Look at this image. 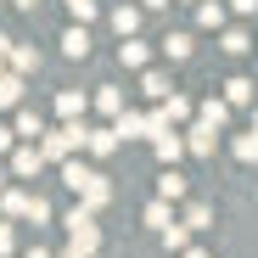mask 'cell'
<instances>
[{
	"mask_svg": "<svg viewBox=\"0 0 258 258\" xmlns=\"http://www.w3.org/2000/svg\"><path fill=\"white\" fill-rule=\"evenodd\" d=\"M51 157H45V146L39 141H23V146H12V180H28V174H39Z\"/></svg>",
	"mask_w": 258,
	"mask_h": 258,
	"instance_id": "cell-3",
	"label": "cell"
},
{
	"mask_svg": "<svg viewBox=\"0 0 258 258\" xmlns=\"http://www.w3.org/2000/svg\"><path fill=\"white\" fill-rule=\"evenodd\" d=\"M180 258H208V252H202V247H185V252H180Z\"/></svg>",
	"mask_w": 258,
	"mask_h": 258,
	"instance_id": "cell-38",
	"label": "cell"
},
{
	"mask_svg": "<svg viewBox=\"0 0 258 258\" xmlns=\"http://www.w3.org/2000/svg\"><path fill=\"white\" fill-rule=\"evenodd\" d=\"M185 225H191V230H208V225H213V208H208V202H185Z\"/></svg>",
	"mask_w": 258,
	"mask_h": 258,
	"instance_id": "cell-29",
	"label": "cell"
},
{
	"mask_svg": "<svg viewBox=\"0 0 258 258\" xmlns=\"http://www.w3.org/2000/svg\"><path fill=\"white\" fill-rule=\"evenodd\" d=\"M6 62H12V56H6V51H0V73H6Z\"/></svg>",
	"mask_w": 258,
	"mask_h": 258,
	"instance_id": "cell-41",
	"label": "cell"
},
{
	"mask_svg": "<svg viewBox=\"0 0 258 258\" xmlns=\"http://www.w3.org/2000/svg\"><path fill=\"white\" fill-rule=\"evenodd\" d=\"M252 129H258V107H252Z\"/></svg>",
	"mask_w": 258,
	"mask_h": 258,
	"instance_id": "cell-42",
	"label": "cell"
},
{
	"mask_svg": "<svg viewBox=\"0 0 258 258\" xmlns=\"http://www.w3.org/2000/svg\"><path fill=\"white\" fill-rule=\"evenodd\" d=\"M62 51H68L73 62H84V56H90V34H84V23H73V28L62 34Z\"/></svg>",
	"mask_w": 258,
	"mask_h": 258,
	"instance_id": "cell-12",
	"label": "cell"
},
{
	"mask_svg": "<svg viewBox=\"0 0 258 258\" xmlns=\"http://www.w3.org/2000/svg\"><path fill=\"white\" fill-rule=\"evenodd\" d=\"M118 141H123L118 129H90V146H84V152H90V157H112V152H118Z\"/></svg>",
	"mask_w": 258,
	"mask_h": 258,
	"instance_id": "cell-15",
	"label": "cell"
},
{
	"mask_svg": "<svg viewBox=\"0 0 258 258\" xmlns=\"http://www.w3.org/2000/svg\"><path fill=\"white\" fill-rule=\"evenodd\" d=\"M12 6H17V12H34V6H39V0H12Z\"/></svg>",
	"mask_w": 258,
	"mask_h": 258,
	"instance_id": "cell-36",
	"label": "cell"
},
{
	"mask_svg": "<svg viewBox=\"0 0 258 258\" xmlns=\"http://www.w3.org/2000/svg\"><path fill=\"white\" fill-rule=\"evenodd\" d=\"M112 129H118L123 141H135V135H152V112H118V118H112Z\"/></svg>",
	"mask_w": 258,
	"mask_h": 258,
	"instance_id": "cell-7",
	"label": "cell"
},
{
	"mask_svg": "<svg viewBox=\"0 0 258 258\" xmlns=\"http://www.w3.org/2000/svg\"><path fill=\"white\" fill-rule=\"evenodd\" d=\"M141 6H152V12H163V6H168V0H141Z\"/></svg>",
	"mask_w": 258,
	"mask_h": 258,
	"instance_id": "cell-39",
	"label": "cell"
},
{
	"mask_svg": "<svg viewBox=\"0 0 258 258\" xmlns=\"http://www.w3.org/2000/svg\"><path fill=\"white\" fill-rule=\"evenodd\" d=\"M96 112H107V118L123 112V90H118V84H101V90H96Z\"/></svg>",
	"mask_w": 258,
	"mask_h": 258,
	"instance_id": "cell-18",
	"label": "cell"
},
{
	"mask_svg": "<svg viewBox=\"0 0 258 258\" xmlns=\"http://www.w3.org/2000/svg\"><path fill=\"white\" fill-rule=\"evenodd\" d=\"M163 247H168V252H185V247H191V225H185V219H174V225L163 230Z\"/></svg>",
	"mask_w": 258,
	"mask_h": 258,
	"instance_id": "cell-21",
	"label": "cell"
},
{
	"mask_svg": "<svg viewBox=\"0 0 258 258\" xmlns=\"http://www.w3.org/2000/svg\"><path fill=\"white\" fill-rule=\"evenodd\" d=\"M152 152H157V163H180L191 146H185V129H163V135L152 141Z\"/></svg>",
	"mask_w": 258,
	"mask_h": 258,
	"instance_id": "cell-4",
	"label": "cell"
},
{
	"mask_svg": "<svg viewBox=\"0 0 258 258\" xmlns=\"http://www.w3.org/2000/svg\"><path fill=\"white\" fill-rule=\"evenodd\" d=\"M56 258H90V252H84V247H68V252H56Z\"/></svg>",
	"mask_w": 258,
	"mask_h": 258,
	"instance_id": "cell-35",
	"label": "cell"
},
{
	"mask_svg": "<svg viewBox=\"0 0 258 258\" xmlns=\"http://www.w3.org/2000/svg\"><path fill=\"white\" fill-rule=\"evenodd\" d=\"M12 247H17V236H12V225H0V258H12Z\"/></svg>",
	"mask_w": 258,
	"mask_h": 258,
	"instance_id": "cell-32",
	"label": "cell"
},
{
	"mask_svg": "<svg viewBox=\"0 0 258 258\" xmlns=\"http://www.w3.org/2000/svg\"><path fill=\"white\" fill-rule=\"evenodd\" d=\"M12 129H17V141H39V135H45V118H39L34 107H17V123Z\"/></svg>",
	"mask_w": 258,
	"mask_h": 258,
	"instance_id": "cell-9",
	"label": "cell"
},
{
	"mask_svg": "<svg viewBox=\"0 0 258 258\" xmlns=\"http://www.w3.org/2000/svg\"><path fill=\"white\" fill-rule=\"evenodd\" d=\"M6 180H12V168H0V191H6Z\"/></svg>",
	"mask_w": 258,
	"mask_h": 258,
	"instance_id": "cell-40",
	"label": "cell"
},
{
	"mask_svg": "<svg viewBox=\"0 0 258 258\" xmlns=\"http://www.w3.org/2000/svg\"><path fill=\"white\" fill-rule=\"evenodd\" d=\"M23 258H51V252H45V247H28V252H23Z\"/></svg>",
	"mask_w": 258,
	"mask_h": 258,
	"instance_id": "cell-37",
	"label": "cell"
},
{
	"mask_svg": "<svg viewBox=\"0 0 258 258\" xmlns=\"http://www.w3.org/2000/svg\"><path fill=\"white\" fill-rule=\"evenodd\" d=\"M141 90H146V96H152V101H163V96H168V90H174V84H168V79H163V73H157V68H141Z\"/></svg>",
	"mask_w": 258,
	"mask_h": 258,
	"instance_id": "cell-19",
	"label": "cell"
},
{
	"mask_svg": "<svg viewBox=\"0 0 258 258\" xmlns=\"http://www.w3.org/2000/svg\"><path fill=\"white\" fill-rule=\"evenodd\" d=\"M141 219H146V225H152V230L163 236L168 225H174V213H168V197H157V202H146V213H141Z\"/></svg>",
	"mask_w": 258,
	"mask_h": 258,
	"instance_id": "cell-17",
	"label": "cell"
},
{
	"mask_svg": "<svg viewBox=\"0 0 258 258\" xmlns=\"http://www.w3.org/2000/svg\"><path fill=\"white\" fill-rule=\"evenodd\" d=\"M118 62L141 73V68H152V45H141V39H135V34H123V45H118Z\"/></svg>",
	"mask_w": 258,
	"mask_h": 258,
	"instance_id": "cell-6",
	"label": "cell"
},
{
	"mask_svg": "<svg viewBox=\"0 0 258 258\" xmlns=\"http://www.w3.org/2000/svg\"><path fill=\"white\" fill-rule=\"evenodd\" d=\"M56 168H62V185H68L73 197H79L84 185H90V180H96V168H90V163H79V157H68V163H56Z\"/></svg>",
	"mask_w": 258,
	"mask_h": 258,
	"instance_id": "cell-5",
	"label": "cell"
},
{
	"mask_svg": "<svg viewBox=\"0 0 258 258\" xmlns=\"http://www.w3.org/2000/svg\"><path fill=\"white\" fill-rule=\"evenodd\" d=\"M28 202H34V191H0V208H6V219H28Z\"/></svg>",
	"mask_w": 258,
	"mask_h": 258,
	"instance_id": "cell-13",
	"label": "cell"
},
{
	"mask_svg": "<svg viewBox=\"0 0 258 258\" xmlns=\"http://www.w3.org/2000/svg\"><path fill=\"white\" fill-rule=\"evenodd\" d=\"M112 28H118V39L135 34V28H141V12H135V6H118V12H112Z\"/></svg>",
	"mask_w": 258,
	"mask_h": 258,
	"instance_id": "cell-28",
	"label": "cell"
},
{
	"mask_svg": "<svg viewBox=\"0 0 258 258\" xmlns=\"http://www.w3.org/2000/svg\"><path fill=\"white\" fill-rule=\"evenodd\" d=\"M230 112H236V107H230L225 96H208V101H202V118H213V123H219V129L230 123Z\"/></svg>",
	"mask_w": 258,
	"mask_h": 258,
	"instance_id": "cell-23",
	"label": "cell"
},
{
	"mask_svg": "<svg viewBox=\"0 0 258 258\" xmlns=\"http://www.w3.org/2000/svg\"><path fill=\"white\" fill-rule=\"evenodd\" d=\"M197 23H202V28H225V0H202V6H197Z\"/></svg>",
	"mask_w": 258,
	"mask_h": 258,
	"instance_id": "cell-22",
	"label": "cell"
},
{
	"mask_svg": "<svg viewBox=\"0 0 258 258\" xmlns=\"http://www.w3.org/2000/svg\"><path fill=\"white\" fill-rule=\"evenodd\" d=\"M23 79H28V73H17V68L0 73V107H23Z\"/></svg>",
	"mask_w": 258,
	"mask_h": 258,
	"instance_id": "cell-11",
	"label": "cell"
},
{
	"mask_svg": "<svg viewBox=\"0 0 258 258\" xmlns=\"http://www.w3.org/2000/svg\"><path fill=\"white\" fill-rule=\"evenodd\" d=\"M230 12H236V17H252V12H258V0H230Z\"/></svg>",
	"mask_w": 258,
	"mask_h": 258,
	"instance_id": "cell-33",
	"label": "cell"
},
{
	"mask_svg": "<svg viewBox=\"0 0 258 258\" xmlns=\"http://www.w3.org/2000/svg\"><path fill=\"white\" fill-rule=\"evenodd\" d=\"M157 197L185 202V174H174V163H163V174H157Z\"/></svg>",
	"mask_w": 258,
	"mask_h": 258,
	"instance_id": "cell-8",
	"label": "cell"
},
{
	"mask_svg": "<svg viewBox=\"0 0 258 258\" xmlns=\"http://www.w3.org/2000/svg\"><path fill=\"white\" fill-rule=\"evenodd\" d=\"M68 12H73L79 23H90V17H96V0H68Z\"/></svg>",
	"mask_w": 258,
	"mask_h": 258,
	"instance_id": "cell-31",
	"label": "cell"
},
{
	"mask_svg": "<svg viewBox=\"0 0 258 258\" xmlns=\"http://www.w3.org/2000/svg\"><path fill=\"white\" fill-rule=\"evenodd\" d=\"M163 118H168V123H191V101L168 90V96H163Z\"/></svg>",
	"mask_w": 258,
	"mask_h": 258,
	"instance_id": "cell-20",
	"label": "cell"
},
{
	"mask_svg": "<svg viewBox=\"0 0 258 258\" xmlns=\"http://www.w3.org/2000/svg\"><path fill=\"white\" fill-rule=\"evenodd\" d=\"M163 56H168V62H185V56H191V34H168V39H163Z\"/></svg>",
	"mask_w": 258,
	"mask_h": 258,
	"instance_id": "cell-26",
	"label": "cell"
},
{
	"mask_svg": "<svg viewBox=\"0 0 258 258\" xmlns=\"http://www.w3.org/2000/svg\"><path fill=\"white\" fill-rule=\"evenodd\" d=\"M96 96H79V90H62L56 96V118H84V107H90Z\"/></svg>",
	"mask_w": 258,
	"mask_h": 258,
	"instance_id": "cell-16",
	"label": "cell"
},
{
	"mask_svg": "<svg viewBox=\"0 0 258 258\" xmlns=\"http://www.w3.org/2000/svg\"><path fill=\"white\" fill-rule=\"evenodd\" d=\"M79 202H84V208H96V213H101V208L112 202V185H107V174H96L90 185H84V191H79Z\"/></svg>",
	"mask_w": 258,
	"mask_h": 258,
	"instance_id": "cell-10",
	"label": "cell"
},
{
	"mask_svg": "<svg viewBox=\"0 0 258 258\" xmlns=\"http://www.w3.org/2000/svg\"><path fill=\"white\" fill-rule=\"evenodd\" d=\"M219 45H225V56H247V51H252V39H247L241 28H225V39H219Z\"/></svg>",
	"mask_w": 258,
	"mask_h": 258,
	"instance_id": "cell-27",
	"label": "cell"
},
{
	"mask_svg": "<svg viewBox=\"0 0 258 258\" xmlns=\"http://www.w3.org/2000/svg\"><path fill=\"white\" fill-rule=\"evenodd\" d=\"M12 141H17V129H6V123H0V152H12Z\"/></svg>",
	"mask_w": 258,
	"mask_h": 258,
	"instance_id": "cell-34",
	"label": "cell"
},
{
	"mask_svg": "<svg viewBox=\"0 0 258 258\" xmlns=\"http://www.w3.org/2000/svg\"><path fill=\"white\" fill-rule=\"evenodd\" d=\"M28 219H34V225H51V202L39 197V191H34V202H28Z\"/></svg>",
	"mask_w": 258,
	"mask_h": 258,
	"instance_id": "cell-30",
	"label": "cell"
},
{
	"mask_svg": "<svg viewBox=\"0 0 258 258\" xmlns=\"http://www.w3.org/2000/svg\"><path fill=\"white\" fill-rule=\"evenodd\" d=\"M185 146H191V157H213V146H219V123L197 112V118L185 123Z\"/></svg>",
	"mask_w": 258,
	"mask_h": 258,
	"instance_id": "cell-2",
	"label": "cell"
},
{
	"mask_svg": "<svg viewBox=\"0 0 258 258\" xmlns=\"http://www.w3.org/2000/svg\"><path fill=\"white\" fill-rule=\"evenodd\" d=\"M236 163H258V129H247V135H236Z\"/></svg>",
	"mask_w": 258,
	"mask_h": 258,
	"instance_id": "cell-24",
	"label": "cell"
},
{
	"mask_svg": "<svg viewBox=\"0 0 258 258\" xmlns=\"http://www.w3.org/2000/svg\"><path fill=\"white\" fill-rule=\"evenodd\" d=\"M62 225H68V241H73V247H84L90 258L101 252V225H96V208H84V202H79Z\"/></svg>",
	"mask_w": 258,
	"mask_h": 258,
	"instance_id": "cell-1",
	"label": "cell"
},
{
	"mask_svg": "<svg viewBox=\"0 0 258 258\" xmlns=\"http://www.w3.org/2000/svg\"><path fill=\"white\" fill-rule=\"evenodd\" d=\"M12 68L17 73H39V51L34 45H12Z\"/></svg>",
	"mask_w": 258,
	"mask_h": 258,
	"instance_id": "cell-25",
	"label": "cell"
},
{
	"mask_svg": "<svg viewBox=\"0 0 258 258\" xmlns=\"http://www.w3.org/2000/svg\"><path fill=\"white\" fill-rule=\"evenodd\" d=\"M252 96H258V84H252V79H241V73L225 84V101H230V107H252Z\"/></svg>",
	"mask_w": 258,
	"mask_h": 258,
	"instance_id": "cell-14",
	"label": "cell"
}]
</instances>
